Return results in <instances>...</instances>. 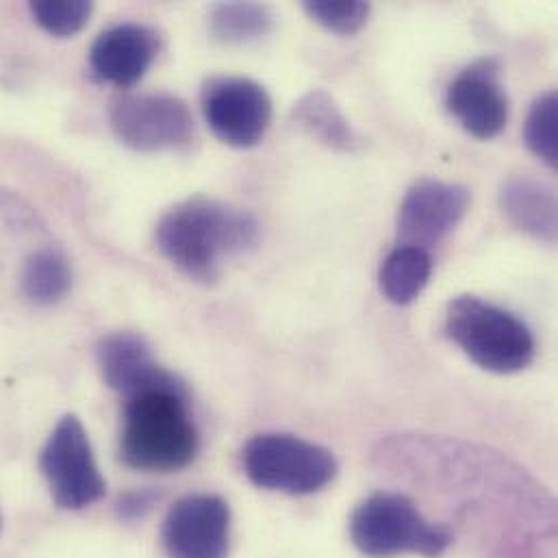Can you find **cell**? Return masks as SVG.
<instances>
[{"label": "cell", "instance_id": "cell-1", "mask_svg": "<svg viewBox=\"0 0 558 558\" xmlns=\"http://www.w3.org/2000/svg\"><path fill=\"white\" fill-rule=\"evenodd\" d=\"M257 218L235 205L214 198H190L174 205L157 225L161 255L187 279L216 282L229 259L259 244Z\"/></svg>", "mask_w": 558, "mask_h": 558}, {"label": "cell", "instance_id": "cell-2", "mask_svg": "<svg viewBox=\"0 0 558 558\" xmlns=\"http://www.w3.org/2000/svg\"><path fill=\"white\" fill-rule=\"evenodd\" d=\"M201 437L185 383L124 398L120 459L140 472H177L194 463Z\"/></svg>", "mask_w": 558, "mask_h": 558}, {"label": "cell", "instance_id": "cell-3", "mask_svg": "<svg viewBox=\"0 0 558 558\" xmlns=\"http://www.w3.org/2000/svg\"><path fill=\"white\" fill-rule=\"evenodd\" d=\"M446 335L483 369L515 374L537 354L533 330L515 313L478 295H459L446 311Z\"/></svg>", "mask_w": 558, "mask_h": 558}, {"label": "cell", "instance_id": "cell-4", "mask_svg": "<svg viewBox=\"0 0 558 558\" xmlns=\"http://www.w3.org/2000/svg\"><path fill=\"white\" fill-rule=\"evenodd\" d=\"M350 537L356 550L378 558H439L452 546L448 526L428 522L411 498L393 492H378L356 507L350 520Z\"/></svg>", "mask_w": 558, "mask_h": 558}, {"label": "cell", "instance_id": "cell-5", "mask_svg": "<svg viewBox=\"0 0 558 558\" xmlns=\"http://www.w3.org/2000/svg\"><path fill=\"white\" fill-rule=\"evenodd\" d=\"M242 461L246 476L257 487L287 496L317 494L339 472L328 448L284 433L255 435L246 444Z\"/></svg>", "mask_w": 558, "mask_h": 558}, {"label": "cell", "instance_id": "cell-6", "mask_svg": "<svg viewBox=\"0 0 558 558\" xmlns=\"http://www.w3.org/2000/svg\"><path fill=\"white\" fill-rule=\"evenodd\" d=\"M109 120L116 137L137 153L181 150L196 140L187 102L166 92L124 94L111 102Z\"/></svg>", "mask_w": 558, "mask_h": 558}, {"label": "cell", "instance_id": "cell-7", "mask_svg": "<svg viewBox=\"0 0 558 558\" xmlns=\"http://www.w3.org/2000/svg\"><path fill=\"white\" fill-rule=\"evenodd\" d=\"M39 470L54 505L63 511L87 509L107 492L87 430L76 415L59 420L41 448Z\"/></svg>", "mask_w": 558, "mask_h": 558}, {"label": "cell", "instance_id": "cell-8", "mask_svg": "<svg viewBox=\"0 0 558 558\" xmlns=\"http://www.w3.org/2000/svg\"><path fill=\"white\" fill-rule=\"evenodd\" d=\"M201 105L214 135L233 148L257 146L272 122L268 89L246 76H214L203 85Z\"/></svg>", "mask_w": 558, "mask_h": 558}, {"label": "cell", "instance_id": "cell-9", "mask_svg": "<svg viewBox=\"0 0 558 558\" xmlns=\"http://www.w3.org/2000/svg\"><path fill=\"white\" fill-rule=\"evenodd\" d=\"M161 539L170 558H229L231 509L220 496H185L168 511Z\"/></svg>", "mask_w": 558, "mask_h": 558}, {"label": "cell", "instance_id": "cell-10", "mask_svg": "<svg viewBox=\"0 0 558 558\" xmlns=\"http://www.w3.org/2000/svg\"><path fill=\"white\" fill-rule=\"evenodd\" d=\"M472 194L459 183L435 179L417 181L398 211V238L402 246L428 248L444 242L465 218Z\"/></svg>", "mask_w": 558, "mask_h": 558}, {"label": "cell", "instance_id": "cell-11", "mask_svg": "<svg viewBox=\"0 0 558 558\" xmlns=\"http://www.w3.org/2000/svg\"><path fill=\"white\" fill-rule=\"evenodd\" d=\"M500 59L483 57L450 83L446 107L478 140L498 137L509 122V98L500 83Z\"/></svg>", "mask_w": 558, "mask_h": 558}, {"label": "cell", "instance_id": "cell-12", "mask_svg": "<svg viewBox=\"0 0 558 558\" xmlns=\"http://www.w3.org/2000/svg\"><path fill=\"white\" fill-rule=\"evenodd\" d=\"M161 50V35L140 22H122L105 28L89 50V70L94 78L131 87L144 78Z\"/></svg>", "mask_w": 558, "mask_h": 558}, {"label": "cell", "instance_id": "cell-13", "mask_svg": "<svg viewBox=\"0 0 558 558\" xmlns=\"http://www.w3.org/2000/svg\"><path fill=\"white\" fill-rule=\"evenodd\" d=\"M102 380L122 398L135 396L155 387L183 383L155 361L150 343L137 332H111L96 348Z\"/></svg>", "mask_w": 558, "mask_h": 558}, {"label": "cell", "instance_id": "cell-14", "mask_svg": "<svg viewBox=\"0 0 558 558\" xmlns=\"http://www.w3.org/2000/svg\"><path fill=\"white\" fill-rule=\"evenodd\" d=\"M500 207L518 231L544 244L557 242V192L548 183L531 174L511 177L500 190Z\"/></svg>", "mask_w": 558, "mask_h": 558}, {"label": "cell", "instance_id": "cell-15", "mask_svg": "<svg viewBox=\"0 0 558 558\" xmlns=\"http://www.w3.org/2000/svg\"><path fill=\"white\" fill-rule=\"evenodd\" d=\"M291 122L317 144L337 150V153H354L359 148V137L326 89H311L291 109Z\"/></svg>", "mask_w": 558, "mask_h": 558}, {"label": "cell", "instance_id": "cell-16", "mask_svg": "<svg viewBox=\"0 0 558 558\" xmlns=\"http://www.w3.org/2000/svg\"><path fill=\"white\" fill-rule=\"evenodd\" d=\"M433 275V257L424 248L398 246L380 266L378 284L383 295L393 304H411L428 284Z\"/></svg>", "mask_w": 558, "mask_h": 558}, {"label": "cell", "instance_id": "cell-17", "mask_svg": "<svg viewBox=\"0 0 558 558\" xmlns=\"http://www.w3.org/2000/svg\"><path fill=\"white\" fill-rule=\"evenodd\" d=\"M275 11L262 2H218L209 11L211 37L227 46L257 41L272 33Z\"/></svg>", "mask_w": 558, "mask_h": 558}, {"label": "cell", "instance_id": "cell-18", "mask_svg": "<svg viewBox=\"0 0 558 558\" xmlns=\"http://www.w3.org/2000/svg\"><path fill=\"white\" fill-rule=\"evenodd\" d=\"M22 293L37 306H50L63 300L72 287L70 259L59 248H39L22 268Z\"/></svg>", "mask_w": 558, "mask_h": 558}, {"label": "cell", "instance_id": "cell-19", "mask_svg": "<svg viewBox=\"0 0 558 558\" xmlns=\"http://www.w3.org/2000/svg\"><path fill=\"white\" fill-rule=\"evenodd\" d=\"M524 140L529 150L548 168L558 166V96L557 92L542 94L526 118Z\"/></svg>", "mask_w": 558, "mask_h": 558}, {"label": "cell", "instance_id": "cell-20", "mask_svg": "<svg viewBox=\"0 0 558 558\" xmlns=\"http://www.w3.org/2000/svg\"><path fill=\"white\" fill-rule=\"evenodd\" d=\"M28 9L48 35L72 37L87 26L94 4L85 0H35Z\"/></svg>", "mask_w": 558, "mask_h": 558}, {"label": "cell", "instance_id": "cell-21", "mask_svg": "<svg viewBox=\"0 0 558 558\" xmlns=\"http://www.w3.org/2000/svg\"><path fill=\"white\" fill-rule=\"evenodd\" d=\"M304 11L326 31L350 37L365 28L372 4L361 0H306Z\"/></svg>", "mask_w": 558, "mask_h": 558}, {"label": "cell", "instance_id": "cell-22", "mask_svg": "<svg viewBox=\"0 0 558 558\" xmlns=\"http://www.w3.org/2000/svg\"><path fill=\"white\" fill-rule=\"evenodd\" d=\"M161 500V494L159 492H153V489H135V492H129L120 498L118 502V513L122 520H129V522H135V520H142L146 518L155 505Z\"/></svg>", "mask_w": 558, "mask_h": 558}, {"label": "cell", "instance_id": "cell-23", "mask_svg": "<svg viewBox=\"0 0 558 558\" xmlns=\"http://www.w3.org/2000/svg\"><path fill=\"white\" fill-rule=\"evenodd\" d=\"M0 526H2V518H0Z\"/></svg>", "mask_w": 558, "mask_h": 558}]
</instances>
